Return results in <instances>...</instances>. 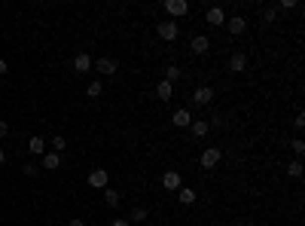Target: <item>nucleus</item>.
Segmentation results:
<instances>
[{"label":"nucleus","instance_id":"obj_1","mask_svg":"<svg viewBox=\"0 0 305 226\" xmlns=\"http://www.w3.org/2000/svg\"><path fill=\"white\" fill-rule=\"evenodd\" d=\"M220 159H223V150H220V147H205L199 162H202V168H205V171H211V168H217V165H220Z\"/></svg>","mask_w":305,"mask_h":226},{"label":"nucleus","instance_id":"obj_2","mask_svg":"<svg viewBox=\"0 0 305 226\" xmlns=\"http://www.w3.org/2000/svg\"><path fill=\"white\" fill-rule=\"evenodd\" d=\"M156 34H159V37H162L165 43H171V40H177L180 28H177V22H174V19H165V22H159V25H156Z\"/></svg>","mask_w":305,"mask_h":226},{"label":"nucleus","instance_id":"obj_3","mask_svg":"<svg viewBox=\"0 0 305 226\" xmlns=\"http://www.w3.org/2000/svg\"><path fill=\"white\" fill-rule=\"evenodd\" d=\"M107 183H110V171L95 168L92 175H88V186H92V189H107Z\"/></svg>","mask_w":305,"mask_h":226},{"label":"nucleus","instance_id":"obj_4","mask_svg":"<svg viewBox=\"0 0 305 226\" xmlns=\"http://www.w3.org/2000/svg\"><path fill=\"white\" fill-rule=\"evenodd\" d=\"M211 101H214V89H211V86H199V89L192 92V104H199V107H208Z\"/></svg>","mask_w":305,"mask_h":226},{"label":"nucleus","instance_id":"obj_5","mask_svg":"<svg viewBox=\"0 0 305 226\" xmlns=\"http://www.w3.org/2000/svg\"><path fill=\"white\" fill-rule=\"evenodd\" d=\"M165 12L174 15V19H180V15L189 12V3H186V0H165Z\"/></svg>","mask_w":305,"mask_h":226},{"label":"nucleus","instance_id":"obj_6","mask_svg":"<svg viewBox=\"0 0 305 226\" xmlns=\"http://www.w3.org/2000/svg\"><path fill=\"white\" fill-rule=\"evenodd\" d=\"M208 49H211V40L205 37V34H195V37L189 40V52H192V55H205Z\"/></svg>","mask_w":305,"mask_h":226},{"label":"nucleus","instance_id":"obj_7","mask_svg":"<svg viewBox=\"0 0 305 226\" xmlns=\"http://www.w3.org/2000/svg\"><path fill=\"white\" fill-rule=\"evenodd\" d=\"M162 186L168 189V193H177V189L183 186V181H180V171H165V175H162Z\"/></svg>","mask_w":305,"mask_h":226},{"label":"nucleus","instance_id":"obj_8","mask_svg":"<svg viewBox=\"0 0 305 226\" xmlns=\"http://www.w3.org/2000/svg\"><path fill=\"white\" fill-rule=\"evenodd\" d=\"M205 22H208L211 28H220V25H226V12H223L220 6H211V9L205 12Z\"/></svg>","mask_w":305,"mask_h":226},{"label":"nucleus","instance_id":"obj_9","mask_svg":"<svg viewBox=\"0 0 305 226\" xmlns=\"http://www.w3.org/2000/svg\"><path fill=\"white\" fill-rule=\"evenodd\" d=\"M171 123H174L177 129H189V123H192V113H189L186 107H177V110H174V116H171Z\"/></svg>","mask_w":305,"mask_h":226},{"label":"nucleus","instance_id":"obj_10","mask_svg":"<svg viewBox=\"0 0 305 226\" xmlns=\"http://www.w3.org/2000/svg\"><path fill=\"white\" fill-rule=\"evenodd\" d=\"M95 71H98V74H104V77H113V74H116V61L104 55V58H98V61H95Z\"/></svg>","mask_w":305,"mask_h":226},{"label":"nucleus","instance_id":"obj_11","mask_svg":"<svg viewBox=\"0 0 305 226\" xmlns=\"http://www.w3.org/2000/svg\"><path fill=\"white\" fill-rule=\"evenodd\" d=\"M74 71H77V74H88V71H92V55L80 52V55L74 58Z\"/></svg>","mask_w":305,"mask_h":226},{"label":"nucleus","instance_id":"obj_12","mask_svg":"<svg viewBox=\"0 0 305 226\" xmlns=\"http://www.w3.org/2000/svg\"><path fill=\"white\" fill-rule=\"evenodd\" d=\"M156 98H159V101H171V98H174V83L162 80V83L156 86Z\"/></svg>","mask_w":305,"mask_h":226},{"label":"nucleus","instance_id":"obj_13","mask_svg":"<svg viewBox=\"0 0 305 226\" xmlns=\"http://www.w3.org/2000/svg\"><path fill=\"white\" fill-rule=\"evenodd\" d=\"M244 67H247V55H244V52H235V55L229 58V71L232 74H241Z\"/></svg>","mask_w":305,"mask_h":226},{"label":"nucleus","instance_id":"obj_14","mask_svg":"<svg viewBox=\"0 0 305 226\" xmlns=\"http://www.w3.org/2000/svg\"><path fill=\"white\" fill-rule=\"evenodd\" d=\"M40 159H43V168H46V171H55V168L61 165V156H58V153H52V150H49V153H43Z\"/></svg>","mask_w":305,"mask_h":226},{"label":"nucleus","instance_id":"obj_15","mask_svg":"<svg viewBox=\"0 0 305 226\" xmlns=\"http://www.w3.org/2000/svg\"><path fill=\"white\" fill-rule=\"evenodd\" d=\"M189 132H192L195 137H205V135L211 132V126H208V119H192V123H189Z\"/></svg>","mask_w":305,"mask_h":226},{"label":"nucleus","instance_id":"obj_16","mask_svg":"<svg viewBox=\"0 0 305 226\" xmlns=\"http://www.w3.org/2000/svg\"><path fill=\"white\" fill-rule=\"evenodd\" d=\"M195 199H199V196H195L192 186H180V189H177V202H180V205H192Z\"/></svg>","mask_w":305,"mask_h":226},{"label":"nucleus","instance_id":"obj_17","mask_svg":"<svg viewBox=\"0 0 305 226\" xmlns=\"http://www.w3.org/2000/svg\"><path fill=\"white\" fill-rule=\"evenodd\" d=\"M226 31H229V34H244V31H247V22L241 19V15H235V19L226 22Z\"/></svg>","mask_w":305,"mask_h":226},{"label":"nucleus","instance_id":"obj_18","mask_svg":"<svg viewBox=\"0 0 305 226\" xmlns=\"http://www.w3.org/2000/svg\"><path fill=\"white\" fill-rule=\"evenodd\" d=\"M119 199H122V196L116 193L113 186H107V189H104V205H107V208H116V205H119Z\"/></svg>","mask_w":305,"mask_h":226},{"label":"nucleus","instance_id":"obj_19","mask_svg":"<svg viewBox=\"0 0 305 226\" xmlns=\"http://www.w3.org/2000/svg\"><path fill=\"white\" fill-rule=\"evenodd\" d=\"M28 150H31V156H43V153H46L43 137H31V141H28Z\"/></svg>","mask_w":305,"mask_h":226},{"label":"nucleus","instance_id":"obj_20","mask_svg":"<svg viewBox=\"0 0 305 226\" xmlns=\"http://www.w3.org/2000/svg\"><path fill=\"white\" fill-rule=\"evenodd\" d=\"M49 147H52V153H58V156H61V153L67 150V141H64L61 135H55V137H52V141H49Z\"/></svg>","mask_w":305,"mask_h":226},{"label":"nucleus","instance_id":"obj_21","mask_svg":"<svg viewBox=\"0 0 305 226\" xmlns=\"http://www.w3.org/2000/svg\"><path fill=\"white\" fill-rule=\"evenodd\" d=\"M180 77H183V71H180V67H177V64H168V67H165V80H168V83L180 80Z\"/></svg>","mask_w":305,"mask_h":226},{"label":"nucleus","instance_id":"obj_22","mask_svg":"<svg viewBox=\"0 0 305 226\" xmlns=\"http://www.w3.org/2000/svg\"><path fill=\"white\" fill-rule=\"evenodd\" d=\"M287 175H290L293 181H299V178H302V162H299V159H293L290 165H287Z\"/></svg>","mask_w":305,"mask_h":226},{"label":"nucleus","instance_id":"obj_23","mask_svg":"<svg viewBox=\"0 0 305 226\" xmlns=\"http://www.w3.org/2000/svg\"><path fill=\"white\" fill-rule=\"evenodd\" d=\"M101 92H104V86H101L98 80H92V83H88V86H86V95H88V98H98Z\"/></svg>","mask_w":305,"mask_h":226},{"label":"nucleus","instance_id":"obj_24","mask_svg":"<svg viewBox=\"0 0 305 226\" xmlns=\"http://www.w3.org/2000/svg\"><path fill=\"white\" fill-rule=\"evenodd\" d=\"M140 220H147V208H131L129 223H140Z\"/></svg>","mask_w":305,"mask_h":226},{"label":"nucleus","instance_id":"obj_25","mask_svg":"<svg viewBox=\"0 0 305 226\" xmlns=\"http://www.w3.org/2000/svg\"><path fill=\"white\" fill-rule=\"evenodd\" d=\"M260 15H262V19H265L268 25H272V22L278 19V9H275V6H265V9H260Z\"/></svg>","mask_w":305,"mask_h":226},{"label":"nucleus","instance_id":"obj_26","mask_svg":"<svg viewBox=\"0 0 305 226\" xmlns=\"http://www.w3.org/2000/svg\"><path fill=\"white\" fill-rule=\"evenodd\" d=\"M290 150H293L296 156H302V153H305V141H302V137H293V141H290Z\"/></svg>","mask_w":305,"mask_h":226},{"label":"nucleus","instance_id":"obj_27","mask_svg":"<svg viewBox=\"0 0 305 226\" xmlns=\"http://www.w3.org/2000/svg\"><path fill=\"white\" fill-rule=\"evenodd\" d=\"M37 171H40V168L34 165V162H25V165H22V175H25V178H34V175H37Z\"/></svg>","mask_w":305,"mask_h":226},{"label":"nucleus","instance_id":"obj_28","mask_svg":"<svg viewBox=\"0 0 305 226\" xmlns=\"http://www.w3.org/2000/svg\"><path fill=\"white\" fill-rule=\"evenodd\" d=\"M293 129H296V132H302V129H305V113H296V119H293Z\"/></svg>","mask_w":305,"mask_h":226},{"label":"nucleus","instance_id":"obj_29","mask_svg":"<svg viewBox=\"0 0 305 226\" xmlns=\"http://www.w3.org/2000/svg\"><path fill=\"white\" fill-rule=\"evenodd\" d=\"M299 3H296V0H281V3L275 6V9H296Z\"/></svg>","mask_w":305,"mask_h":226},{"label":"nucleus","instance_id":"obj_30","mask_svg":"<svg viewBox=\"0 0 305 226\" xmlns=\"http://www.w3.org/2000/svg\"><path fill=\"white\" fill-rule=\"evenodd\" d=\"M6 135H9V126H6V123H0V137H6Z\"/></svg>","mask_w":305,"mask_h":226},{"label":"nucleus","instance_id":"obj_31","mask_svg":"<svg viewBox=\"0 0 305 226\" xmlns=\"http://www.w3.org/2000/svg\"><path fill=\"white\" fill-rule=\"evenodd\" d=\"M67 226H86V220H80V217H74V220H70Z\"/></svg>","mask_w":305,"mask_h":226},{"label":"nucleus","instance_id":"obj_32","mask_svg":"<svg viewBox=\"0 0 305 226\" xmlns=\"http://www.w3.org/2000/svg\"><path fill=\"white\" fill-rule=\"evenodd\" d=\"M6 67H9V64H6L3 58H0V77H3V74H6Z\"/></svg>","mask_w":305,"mask_h":226},{"label":"nucleus","instance_id":"obj_33","mask_svg":"<svg viewBox=\"0 0 305 226\" xmlns=\"http://www.w3.org/2000/svg\"><path fill=\"white\" fill-rule=\"evenodd\" d=\"M110 226H131V223H129V220H113Z\"/></svg>","mask_w":305,"mask_h":226},{"label":"nucleus","instance_id":"obj_34","mask_svg":"<svg viewBox=\"0 0 305 226\" xmlns=\"http://www.w3.org/2000/svg\"><path fill=\"white\" fill-rule=\"evenodd\" d=\"M6 162V153H3V147H0V165H3Z\"/></svg>","mask_w":305,"mask_h":226},{"label":"nucleus","instance_id":"obj_35","mask_svg":"<svg viewBox=\"0 0 305 226\" xmlns=\"http://www.w3.org/2000/svg\"><path fill=\"white\" fill-rule=\"evenodd\" d=\"M229 226H241V223H229Z\"/></svg>","mask_w":305,"mask_h":226}]
</instances>
